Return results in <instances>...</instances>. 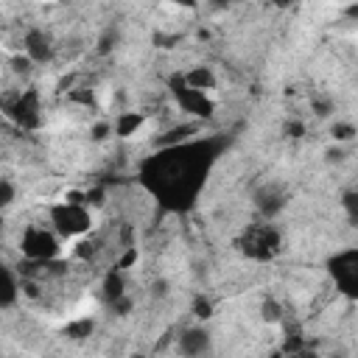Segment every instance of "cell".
<instances>
[{
    "mask_svg": "<svg viewBox=\"0 0 358 358\" xmlns=\"http://www.w3.org/2000/svg\"><path fill=\"white\" fill-rule=\"evenodd\" d=\"M355 137V126L352 123H336L333 126V140L336 143H347V140H352Z\"/></svg>",
    "mask_w": 358,
    "mask_h": 358,
    "instance_id": "18",
    "label": "cell"
},
{
    "mask_svg": "<svg viewBox=\"0 0 358 358\" xmlns=\"http://www.w3.org/2000/svg\"><path fill=\"white\" fill-rule=\"evenodd\" d=\"M313 109H316V115H330V101H313Z\"/></svg>",
    "mask_w": 358,
    "mask_h": 358,
    "instance_id": "23",
    "label": "cell"
},
{
    "mask_svg": "<svg viewBox=\"0 0 358 358\" xmlns=\"http://www.w3.org/2000/svg\"><path fill=\"white\" fill-rule=\"evenodd\" d=\"M22 50H25V59L31 64H39V62H48L50 59V39L42 28H31L22 39Z\"/></svg>",
    "mask_w": 358,
    "mask_h": 358,
    "instance_id": "9",
    "label": "cell"
},
{
    "mask_svg": "<svg viewBox=\"0 0 358 358\" xmlns=\"http://www.w3.org/2000/svg\"><path fill=\"white\" fill-rule=\"evenodd\" d=\"M330 274L336 277L338 288L347 296H355V291H358V252L347 249V252H338L336 257H330Z\"/></svg>",
    "mask_w": 358,
    "mask_h": 358,
    "instance_id": "7",
    "label": "cell"
},
{
    "mask_svg": "<svg viewBox=\"0 0 358 358\" xmlns=\"http://www.w3.org/2000/svg\"><path fill=\"white\" fill-rule=\"evenodd\" d=\"M126 285H123V274L117 271V268H112L106 277H103V299L112 305V302H117V299H123L126 296V291H123Z\"/></svg>",
    "mask_w": 358,
    "mask_h": 358,
    "instance_id": "13",
    "label": "cell"
},
{
    "mask_svg": "<svg viewBox=\"0 0 358 358\" xmlns=\"http://www.w3.org/2000/svg\"><path fill=\"white\" fill-rule=\"evenodd\" d=\"M282 246V238L277 232V227L271 224H255L243 232V241H241V249L246 257L257 260V263H268Z\"/></svg>",
    "mask_w": 358,
    "mask_h": 358,
    "instance_id": "3",
    "label": "cell"
},
{
    "mask_svg": "<svg viewBox=\"0 0 358 358\" xmlns=\"http://www.w3.org/2000/svg\"><path fill=\"white\" fill-rule=\"evenodd\" d=\"M268 358H285V355H282V352H280V350H274V352H271V355H268Z\"/></svg>",
    "mask_w": 358,
    "mask_h": 358,
    "instance_id": "24",
    "label": "cell"
},
{
    "mask_svg": "<svg viewBox=\"0 0 358 358\" xmlns=\"http://www.w3.org/2000/svg\"><path fill=\"white\" fill-rule=\"evenodd\" d=\"M168 87H171V92H173L176 103L182 106V112H187L190 117H201V120L213 117V112H215V103L210 101V95H207V92H196V90H187V87H185V78H182V73H173V76L168 78Z\"/></svg>",
    "mask_w": 358,
    "mask_h": 358,
    "instance_id": "6",
    "label": "cell"
},
{
    "mask_svg": "<svg viewBox=\"0 0 358 358\" xmlns=\"http://www.w3.org/2000/svg\"><path fill=\"white\" fill-rule=\"evenodd\" d=\"M20 249L22 255L31 260V263H50L56 255H59V235L50 229V227H25L22 232V241H20Z\"/></svg>",
    "mask_w": 358,
    "mask_h": 358,
    "instance_id": "4",
    "label": "cell"
},
{
    "mask_svg": "<svg viewBox=\"0 0 358 358\" xmlns=\"http://www.w3.org/2000/svg\"><path fill=\"white\" fill-rule=\"evenodd\" d=\"M221 140H187L182 145L159 148L140 165L143 185L159 199L168 210H187L193 207L215 157Z\"/></svg>",
    "mask_w": 358,
    "mask_h": 358,
    "instance_id": "1",
    "label": "cell"
},
{
    "mask_svg": "<svg viewBox=\"0 0 358 358\" xmlns=\"http://www.w3.org/2000/svg\"><path fill=\"white\" fill-rule=\"evenodd\" d=\"M193 316H196V319H201V322L213 316V305H210V299H207V296H196V299H193Z\"/></svg>",
    "mask_w": 358,
    "mask_h": 358,
    "instance_id": "17",
    "label": "cell"
},
{
    "mask_svg": "<svg viewBox=\"0 0 358 358\" xmlns=\"http://www.w3.org/2000/svg\"><path fill=\"white\" fill-rule=\"evenodd\" d=\"M20 296V282H17V274L0 263V308H11Z\"/></svg>",
    "mask_w": 358,
    "mask_h": 358,
    "instance_id": "10",
    "label": "cell"
},
{
    "mask_svg": "<svg viewBox=\"0 0 358 358\" xmlns=\"http://www.w3.org/2000/svg\"><path fill=\"white\" fill-rule=\"evenodd\" d=\"M260 316H263L266 322H280V319H282L280 302H277V299H266V302L260 305Z\"/></svg>",
    "mask_w": 358,
    "mask_h": 358,
    "instance_id": "16",
    "label": "cell"
},
{
    "mask_svg": "<svg viewBox=\"0 0 358 358\" xmlns=\"http://www.w3.org/2000/svg\"><path fill=\"white\" fill-rule=\"evenodd\" d=\"M182 78H185V87L196 92H207L215 87V73L210 67H190L187 73H182Z\"/></svg>",
    "mask_w": 358,
    "mask_h": 358,
    "instance_id": "11",
    "label": "cell"
},
{
    "mask_svg": "<svg viewBox=\"0 0 358 358\" xmlns=\"http://www.w3.org/2000/svg\"><path fill=\"white\" fill-rule=\"evenodd\" d=\"M143 112H120L117 120H115V134L117 137H131L140 126H143Z\"/></svg>",
    "mask_w": 358,
    "mask_h": 358,
    "instance_id": "12",
    "label": "cell"
},
{
    "mask_svg": "<svg viewBox=\"0 0 358 358\" xmlns=\"http://www.w3.org/2000/svg\"><path fill=\"white\" fill-rule=\"evenodd\" d=\"M106 134H112V126H109V123H98V126L92 129V140H103Z\"/></svg>",
    "mask_w": 358,
    "mask_h": 358,
    "instance_id": "21",
    "label": "cell"
},
{
    "mask_svg": "<svg viewBox=\"0 0 358 358\" xmlns=\"http://www.w3.org/2000/svg\"><path fill=\"white\" fill-rule=\"evenodd\" d=\"M92 319H76V322H67V327H64V333L70 336V338H76V341H81V338H87L90 333H92Z\"/></svg>",
    "mask_w": 358,
    "mask_h": 358,
    "instance_id": "15",
    "label": "cell"
},
{
    "mask_svg": "<svg viewBox=\"0 0 358 358\" xmlns=\"http://www.w3.org/2000/svg\"><path fill=\"white\" fill-rule=\"evenodd\" d=\"M3 112L20 126V129H36L42 123V109H39V95L36 90H25V92H14L8 98L0 101Z\"/></svg>",
    "mask_w": 358,
    "mask_h": 358,
    "instance_id": "5",
    "label": "cell"
},
{
    "mask_svg": "<svg viewBox=\"0 0 358 358\" xmlns=\"http://www.w3.org/2000/svg\"><path fill=\"white\" fill-rule=\"evenodd\" d=\"M255 201H257V207H260V213L263 215H274L285 201H282V196L274 190V187H263L257 196H255Z\"/></svg>",
    "mask_w": 358,
    "mask_h": 358,
    "instance_id": "14",
    "label": "cell"
},
{
    "mask_svg": "<svg viewBox=\"0 0 358 358\" xmlns=\"http://www.w3.org/2000/svg\"><path fill=\"white\" fill-rule=\"evenodd\" d=\"M17 196V187L8 182V179H0V207H8Z\"/></svg>",
    "mask_w": 358,
    "mask_h": 358,
    "instance_id": "19",
    "label": "cell"
},
{
    "mask_svg": "<svg viewBox=\"0 0 358 358\" xmlns=\"http://www.w3.org/2000/svg\"><path fill=\"white\" fill-rule=\"evenodd\" d=\"M302 131H305V126H302L299 120H291V123L285 126V134H288V137H302Z\"/></svg>",
    "mask_w": 358,
    "mask_h": 358,
    "instance_id": "22",
    "label": "cell"
},
{
    "mask_svg": "<svg viewBox=\"0 0 358 358\" xmlns=\"http://www.w3.org/2000/svg\"><path fill=\"white\" fill-rule=\"evenodd\" d=\"M285 358H319V355H316V350H313L310 344H305V347H299V350H294V352H288Z\"/></svg>",
    "mask_w": 358,
    "mask_h": 358,
    "instance_id": "20",
    "label": "cell"
},
{
    "mask_svg": "<svg viewBox=\"0 0 358 358\" xmlns=\"http://www.w3.org/2000/svg\"><path fill=\"white\" fill-rule=\"evenodd\" d=\"M179 352L185 358H201L210 352V333L204 327H187L182 336H179Z\"/></svg>",
    "mask_w": 358,
    "mask_h": 358,
    "instance_id": "8",
    "label": "cell"
},
{
    "mask_svg": "<svg viewBox=\"0 0 358 358\" xmlns=\"http://www.w3.org/2000/svg\"><path fill=\"white\" fill-rule=\"evenodd\" d=\"M48 218H50V229H53L59 238H76V235L90 232V227H92L90 210H87L84 204H70V201H56V204H50Z\"/></svg>",
    "mask_w": 358,
    "mask_h": 358,
    "instance_id": "2",
    "label": "cell"
}]
</instances>
